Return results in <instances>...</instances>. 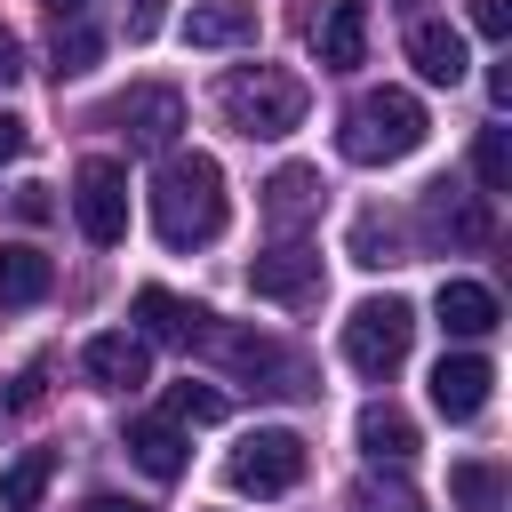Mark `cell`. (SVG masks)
<instances>
[{
  "mask_svg": "<svg viewBox=\"0 0 512 512\" xmlns=\"http://www.w3.org/2000/svg\"><path fill=\"white\" fill-rule=\"evenodd\" d=\"M432 312H440V328H448V336L480 344V336L496 328V288H480V280H440Z\"/></svg>",
  "mask_w": 512,
  "mask_h": 512,
  "instance_id": "obj_17",
  "label": "cell"
},
{
  "mask_svg": "<svg viewBox=\"0 0 512 512\" xmlns=\"http://www.w3.org/2000/svg\"><path fill=\"white\" fill-rule=\"evenodd\" d=\"M48 8H56V16H80V8H88V0H48Z\"/></svg>",
  "mask_w": 512,
  "mask_h": 512,
  "instance_id": "obj_36",
  "label": "cell"
},
{
  "mask_svg": "<svg viewBox=\"0 0 512 512\" xmlns=\"http://www.w3.org/2000/svg\"><path fill=\"white\" fill-rule=\"evenodd\" d=\"M96 56H104V40H96L88 24H64V32H56V48H48V72H56V80H80Z\"/></svg>",
  "mask_w": 512,
  "mask_h": 512,
  "instance_id": "obj_27",
  "label": "cell"
},
{
  "mask_svg": "<svg viewBox=\"0 0 512 512\" xmlns=\"http://www.w3.org/2000/svg\"><path fill=\"white\" fill-rule=\"evenodd\" d=\"M232 200H224V168L208 152H168L152 176V232L160 248H208L224 232Z\"/></svg>",
  "mask_w": 512,
  "mask_h": 512,
  "instance_id": "obj_1",
  "label": "cell"
},
{
  "mask_svg": "<svg viewBox=\"0 0 512 512\" xmlns=\"http://www.w3.org/2000/svg\"><path fill=\"white\" fill-rule=\"evenodd\" d=\"M408 64H416L432 88H456V80L472 72L464 32H456V24H440V16H416V24H408Z\"/></svg>",
  "mask_w": 512,
  "mask_h": 512,
  "instance_id": "obj_14",
  "label": "cell"
},
{
  "mask_svg": "<svg viewBox=\"0 0 512 512\" xmlns=\"http://www.w3.org/2000/svg\"><path fill=\"white\" fill-rule=\"evenodd\" d=\"M56 288V264L32 248V240H8L0 248V312H24V304H40Z\"/></svg>",
  "mask_w": 512,
  "mask_h": 512,
  "instance_id": "obj_18",
  "label": "cell"
},
{
  "mask_svg": "<svg viewBox=\"0 0 512 512\" xmlns=\"http://www.w3.org/2000/svg\"><path fill=\"white\" fill-rule=\"evenodd\" d=\"M248 288L272 296V304H312V296H320V256H312L304 240H280V248L248 256Z\"/></svg>",
  "mask_w": 512,
  "mask_h": 512,
  "instance_id": "obj_11",
  "label": "cell"
},
{
  "mask_svg": "<svg viewBox=\"0 0 512 512\" xmlns=\"http://www.w3.org/2000/svg\"><path fill=\"white\" fill-rule=\"evenodd\" d=\"M80 512H152V504H136V496H88Z\"/></svg>",
  "mask_w": 512,
  "mask_h": 512,
  "instance_id": "obj_35",
  "label": "cell"
},
{
  "mask_svg": "<svg viewBox=\"0 0 512 512\" xmlns=\"http://www.w3.org/2000/svg\"><path fill=\"white\" fill-rule=\"evenodd\" d=\"M80 368H88V384H104V392H136V384H152V344L128 336V328H112V336H88Z\"/></svg>",
  "mask_w": 512,
  "mask_h": 512,
  "instance_id": "obj_13",
  "label": "cell"
},
{
  "mask_svg": "<svg viewBox=\"0 0 512 512\" xmlns=\"http://www.w3.org/2000/svg\"><path fill=\"white\" fill-rule=\"evenodd\" d=\"M168 24V0H128V40H152Z\"/></svg>",
  "mask_w": 512,
  "mask_h": 512,
  "instance_id": "obj_30",
  "label": "cell"
},
{
  "mask_svg": "<svg viewBox=\"0 0 512 512\" xmlns=\"http://www.w3.org/2000/svg\"><path fill=\"white\" fill-rule=\"evenodd\" d=\"M24 144H32V128H24V120H16V112H0V168H8V160H16V152H24Z\"/></svg>",
  "mask_w": 512,
  "mask_h": 512,
  "instance_id": "obj_32",
  "label": "cell"
},
{
  "mask_svg": "<svg viewBox=\"0 0 512 512\" xmlns=\"http://www.w3.org/2000/svg\"><path fill=\"white\" fill-rule=\"evenodd\" d=\"M472 32L480 40H504L512 32V0H472Z\"/></svg>",
  "mask_w": 512,
  "mask_h": 512,
  "instance_id": "obj_29",
  "label": "cell"
},
{
  "mask_svg": "<svg viewBox=\"0 0 512 512\" xmlns=\"http://www.w3.org/2000/svg\"><path fill=\"white\" fill-rule=\"evenodd\" d=\"M488 104H496V112L512 104V64H496V72H488Z\"/></svg>",
  "mask_w": 512,
  "mask_h": 512,
  "instance_id": "obj_34",
  "label": "cell"
},
{
  "mask_svg": "<svg viewBox=\"0 0 512 512\" xmlns=\"http://www.w3.org/2000/svg\"><path fill=\"white\" fill-rule=\"evenodd\" d=\"M112 128H120L136 152H168L176 128H184V96H176L168 80H144V88H128V96L112 104Z\"/></svg>",
  "mask_w": 512,
  "mask_h": 512,
  "instance_id": "obj_10",
  "label": "cell"
},
{
  "mask_svg": "<svg viewBox=\"0 0 512 512\" xmlns=\"http://www.w3.org/2000/svg\"><path fill=\"white\" fill-rule=\"evenodd\" d=\"M136 320H144V336H160V344H192L208 312L184 304V296H168V288H136Z\"/></svg>",
  "mask_w": 512,
  "mask_h": 512,
  "instance_id": "obj_20",
  "label": "cell"
},
{
  "mask_svg": "<svg viewBox=\"0 0 512 512\" xmlns=\"http://www.w3.org/2000/svg\"><path fill=\"white\" fill-rule=\"evenodd\" d=\"M216 416H224V392L216 384H192V376L168 384V424H216Z\"/></svg>",
  "mask_w": 512,
  "mask_h": 512,
  "instance_id": "obj_28",
  "label": "cell"
},
{
  "mask_svg": "<svg viewBox=\"0 0 512 512\" xmlns=\"http://www.w3.org/2000/svg\"><path fill=\"white\" fill-rule=\"evenodd\" d=\"M488 384H496V368H488L480 352H440V368H432V408H440L448 424H472V416L488 408Z\"/></svg>",
  "mask_w": 512,
  "mask_h": 512,
  "instance_id": "obj_12",
  "label": "cell"
},
{
  "mask_svg": "<svg viewBox=\"0 0 512 512\" xmlns=\"http://www.w3.org/2000/svg\"><path fill=\"white\" fill-rule=\"evenodd\" d=\"M16 216H24V224H48V216H56L48 184H16Z\"/></svg>",
  "mask_w": 512,
  "mask_h": 512,
  "instance_id": "obj_31",
  "label": "cell"
},
{
  "mask_svg": "<svg viewBox=\"0 0 512 512\" xmlns=\"http://www.w3.org/2000/svg\"><path fill=\"white\" fill-rule=\"evenodd\" d=\"M320 192H328V184H320V168H304V160H296V168H280V176L264 184V224H272L280 240H296V232L320 216Z\"/></svg>",
  "mask_w": 512,
  "mask_h": 512,
  "instance_id": "obj_15",
  "label": "cell"
},
{
  "mask_svg": "<svg viewBox=\"0 0 512 512\" xmlns=\"http://www.w3.org/2000/svg\"><path fill=\"white\" fill-rule=\"evenodd\" d=\"M72 216H80V232H88L96 248L128 240V168L104 160V152H88V160L72 168Z\"/></svg>",
  "mask_w": 512,
  "mask_h": 512,
  "instance_id": "obj_7",
  "label": "cell"
},
{
  "mask_svg": "<svg viewBox=\"0 0 512 512\" xmlns=\"http://www.w3.org/2000/svg\"><path fill=\"white\" fill-rule=\"evenodd\" d=\"M424 136H432V120H424V104H416L408 88H368V96H352L344 120H336V152H344L352 168L408 160Z\"/></svg>",
  "mask_w": 512,
  "mask_h": 512,
  "instance_id": "obj_2",
  "label": "cell"
},
{
  "mask_svg": "<svg viewBox=\"0 0 512 512\" xmlns=\"http://www.w3.org/2000/svg\"><path fill=\"white\" fill-rule=\"evenodd\" d=\"M408 344H416V312H408L400 296L352 304V320H344V360H352L360 376H392V368L408 360Z\"/></svg>",
  "mask_w": 512,
  "mask_h": 512,
  "instance_id": "obj_5",
  "label": "cell"
},
{
  "mask_svg": "<svg viewBox=\"0 0 512 512\" xmlns=\"http://www.w3.org/2000/svg\"><path fill=\"white\" fill-rule=\"evenodd\" d=\"M352 512H424V496L400 472H360L352 480Z\"/></svg>",
  "mask_w": 512,
  "mask_h": 512,
  "instance_id": "obj_25",
  "label": "cell"
},
{
  "mask_svg": "<svg viewBox=\"0 0 512 512\" xmlns=\"http://www.w3.org/2000/svg\"><path fill=\"white\" fill-rule=\"evenodd\" d=\"M352 264H368V272L408 264V256H400V224H392V216H376V208H360V216H352Z\"/></svg>",
  "mask_w": 512,
  "mask_h": 512,
  "instance_id": "obj_24",
  "label": "cell"
},
{
  "mask_svg": "<svg viewBox=\"0 0 512 512\" xmlns=\"http://www.w3.org/2000/svg\"><path fill=\"white\" fill-rule=\"evenodd\" d=\"M224 480H232L240 496H288V488L304 480V440L280 432V424H264V432H248V440L224 456Z\"/></svg>",
  "mask_w": 512,
  "mask_h": 512,
  "instance_id": "obj_6",
  "label": "cell"
},
{
  "mask_svg": "<svg viewBox=\"0 0 512 512\" xmlns=\"http://www.w3.org/2000/svg\"><path fill=\"white\" fill-rule=\"evenodd\" d=\"M8 80H24V40L0 24V88H8Z\"/></svg>",
  "mask_w": 512,
  "mask_h": 512,
  "instance_id": "obj_33",
  "label": "cell"
},
{
  "mask_svg": "<svg viewBox=\"0 0 512 512\" xmlns=\"http://www.w3.org/2000/svg\"><path fill=\"white\" fill-rule=\"evenodd\" d=\"M184 40L192 48H248L256 40V0H200L184 16Z\"/></svg>",
  "mask_w": 512,
  "mask_h": 512,
  "instance_id": "obj_16",
  "label": "cell"
},
{
  "mask_svg": "<svg viewBox=\"0 0 512 512\" xmlns=\"http://www.w3.org/2000/svg\"><path fill=\"white\" fill-rule=\"evenodd\" d=\"M48 472H56V456H48V448H24V456L0 472V512H32V504L48 496Z\"/></svg>",
  "mask_w": 512,
  "mask_h": 512,
  "instance_id": "obj_22",
  "label": "cell"
},
{
  "mask_svg": "<svg viewBox=\"0 0 512 512\" xmlns=\"http://www.w3.org/2000/svg\"><path fill=\"white\" fill-rule=\"evenodd\" d=\"M192 344H200V352H216V360H224L232 376H248L256 392H312L304 352H288V344H272V336H256V328H224V320L208 312Z\"/></svg>",
  "mask_w": 512,
  "mask_h": 512,
  "instance_id": "obj_4",
  "label": "cell"
},
{
  "mask_svg": "<svg viewBox=\"0 0 512 512\" xmlns=\"http://www.w3.org/2000/svg\"><path fill=\"white\" fill-rule=\"evenodd\" d=\"M128 456H136L152 480H176V472H184V424H168V416L128 424Z\"/></svg>",
  "mask_w": 512,
  "mask_h": 512,
  "instance_id": "obj_21",
  "label": "cell"
},
{
  "mask_svg": "<svg viewBox=\"0 0 512 512\" xmlns=\"http://www.w3.org/2000/svg\"><path fill=\"white\" fill-rule=\"evenodd\" d=\"M352 432H360V448H368L376 464H408V456H416V424H408L392 400H368Z\"/></svg>",
  "mask_w": 512,
  "mask_h": 512,
  "instance_id": "obj_19",
  "label": "cell"
},
{
  "mask_svg": "<svg viewBox=\"0 0 512 512\" xmlns=\"http://www.w3.org/2000/svg\"><path fill=\"white\" fill-rule=\"evenodd\" d=\"M424 240L432 248H488L496 240V216H488V192H464V184H424V208H416Z\"/></svg>",
  "mask_w": 512,
  "mask_h": 512,
  "instance_id": "obj_8",
  "label": "cell"
},
{
  "mask_svg": "<svg viewBox=\"0 0 512 512\" xmlns=\"http://www.w3.org/2000/svg\"><path fill=\"white\" fill-rule=\"evenodd\" d=\"M216 112H224L240 136H288V128H304L312 88H304L288 64H232V72L216 80Z\"/></svg>",
  "mask_w": 512,
  "mask_h": 512,
  "instance_id": "obj_3",
  "label": "cell"
},
{
  "mask_svg": "<svg viewBox=\"0 0 512 512\" xmlns=\"http://www.w3.org/2000/svg\"><path fill=\"white\" fill-rule=\"evenodd\" d=\"M304 40H312L320 72H360L368 64V0H312Z\"/></svg>",
  "mask_w": 512,
  "mask_h": 512,
  "instance_id": "obj_9",
  "label": "cell"
},
{
  "mask_svg": "<svg viewBox=\"0 0 512 512\" xmlns=\"http://www.w3.org/2000/svg\"><path fill=\"white\" fill-rule=\"evenodd\" d=\"M472 176H480L488 200L512 192V136H504V128H480V144H472Z\"/></svg>",
  "mask_w": 512,
  "mask_h": 512,
  "instance_id": "obj_26",
  "label": "cell"
},
{
  "mask_svg": "<svg viewBox=\"0 0 512 512\" xmlns=\"http://www.w3.org/2000/svg\"><path fill=\"white\" fill-rule=\"evenodd\" d=\"M448 496H456V512H504V472L464 456V464H448Z\"/></svg>",
  "mask_w": 512,
  "mask_h": 512,
  "instance_id": "obj_23",
  "label": "cell"
}]
</instances>
